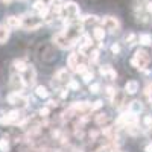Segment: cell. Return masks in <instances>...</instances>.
<instances>
[{
    "instance_id": "obj_1",
    "label": "cell",
    "mask_w": 152,
    "mask_h": 152,
    "mask_svg": "<svg viewBox=\"0 0 152 152\" xmlns=\"http://www.w3.org/2000/svg\"><path fill=\"white\" fill-rule=\"evenodd\" d=\"M149 62V53L146 50H137L135 52V56L131 59V64L135 67V69H145Z\"/></svg>"
},
{
    "instance_id": "obj_2",
    "label": "cell",
    "mask_w": 152,
    "mask_h": 152,
    "mask_svg": "<svg viewBox=\"0 0 152 152\" xmlns=\"http://www.w3.org/2000/svg\"><path fill=\"white\" fill-rule=\"evenodd\" d=\"M43 24V20L40 17H34V15H24L21 18V26L28 31H35Z\"/></svg>"
},
{
    "instance_id": "obj_3",
    "label": "cell",
    "mask_w": 152,
    "mask_h": 152,
    "mask_svg": "<svg viewBox=\"0 0 152 152\" xmlns=\"http://www.w3.org/2000/svg\"><path fill=\"white\" fill-rule=\"evenodd\" d=\"M8 102L11 105H14V107H18V108H26L28 104H29V99L21 96L18 91H14V93H11L8 96Z\"/></svg>"
},
{
    "instance_id": "obj_4",
    "label": "cell",
    "mask_w": 152,
    "mask_h": 152,
    "mask_svg": "<svg viewBox=\"0 0 152 152\" xmlns=\"http://www.w3.org/2000/svg\"><path fill=\"white\" fill-rule=\"evenodd\" d=\"M53 43H55L58 47H61V49H70V47L75 44L70 38L66 35V32H58V34H55V35H53Z\"/></svg>"
},
{
    "instance_id": "obj_5",
    "label": "cell",
    "mask_w": 152,
    "mask_h": 152,
    "mask_svg": "<svg viewBox=\"0 0 152 152\" xmlns=\"http://www.w3.org/2000/svg\"><path fill=\"white\" fill-rule=\"evenodd\" d=\"M62 11H64V14L70 18H75L79 15V6L76 5L75 2H67L64 3V8H62Z\"/></svg>"
},
{
    "instance_id": "obj_6",
    "label": "cell",
    "mask_w": 152,
    "mask_h": 152,
    "mask_svg": "<svg viewBox=\"0 0 152 152\" xmlns=\"http://www.w3.org/2000/svg\"><path fill=\"white\" fill-rule=\"evenodd\" d=\"M102 23H104V28L110 32H117L119 28H120L117 18H114V17H104Z\"/></svg>"
},
{
    "instance_id": "obj_7",
    "label": "cell",
    "mask_w": 152,
    "mask_h": 152,
    "mask_svg": "<svg viewBox=\"0 0 152 152\" xmlns=\"http://www.w3.org/2000/svg\"><path fill=\"white\" fill-rule=\"evenodd\" d=\"M23 82L24 85H32L35 82V78H37V73H35V69L32 66H28V69L23 72Z\"/></svg>"
},
{
    "instance_id": "obj_8",
    "label": "cell",
    "mask_w": 152,
    "mask_h": 152,
    "mask_svg": "<svg viewBox=\"0 0 152 152\" xmlns=\"http://www.w3.org/2000/svg\"><path fill=\"white\" fill-rule=\"evenodd\" d=\"M125 97H126V91H116L113 94L111 100H113V105L116 108H120L125 104Z\"/></svg>"
},
{
    "instance_id": "obj_9",
    "label": "cell",
    "mask_w": 152,
    "mask_h": 152,
    "mask_svg": "<svg viewBox=\"0 0 152 152\" xmlns=\"http://www.w3.org/2000/svg\"><path fill=\"white\" fill-rule=\"evenodd\" d=\"M72 108L76 111V113H88V111H93L91 108V104H88V102H75L72 105Z\"/></svg>"
},
{
    "instance_id": "obj_10",
    "label": "cell",
    "mask_w": 152,
    "mask_h": 152,
    "mask_svg": "<svg viewBox=\"0 0 152 152\" xmlns=\"http://www.w3.org/2000/svg\"><path fill=\"white\" fill-rule=\"evenodd\" d=\"M9 84H11V87L14 88L15 91H18L20 88L24 85V82H23V78H21L20 75H12V76H11V82H9Z\"/></svg>"
},
{
    "instance_id": "obj_11",
    "label": "cell",
    "mask_w": 152,
    "mask_h": 152,
    "mask_svg": "<svg viewBox=\"0 0 152 152\" xmlns=\"http://www.w3.org/2000/svg\"><path fill=\"white\" fill-rule=\"evenodd\" d=\"M6 26L9 29H17L21 26V18L20 17H15V15H11L6 18Z\"/></svg>"
},
{
    "instance_id": "obj_12",
    "label": "cell",
    "mask_w": 152,
    "mask_h": 152,
    "mask_svg": "<svg viewBox=\"0 0 152 152\" xmlns=\"http://www.w3.org/2000/svg\"><path fill=\"white\" fill-rule=\"evenodd\" d=\"M55 79L58 81V82H69L70 81V75H69V72L66 70V69H61V70H58L56 72V75H55Z\"/></svg>"
},
{
    "instance_id": "obj_13",
    "label": "cell",
    "mask_w": 152,
    "mask_h": 152,
    "mask_svg": "<svg viewBox=\"0 0 152 152\" xmlns=\"http://www.w3.org/2000/svg\"><path fill=\"white\" fill-rule=\"evenodd\" d=\"M100 75H102V76H107L108 79H116V76H117V73L114 72L113 67H110V66L100 67Z\"/></svg>"
},
{
    "instance_id": "obj_14",
    "label": "cell",
    "mask_w": 152,
    "mask_h": 152,
    "mask_svg": "<svg viewBox=\"0 0 152 152\" xmlns=\"http://www.w3.org/2000/svg\"><path fill=\"white\" fill-rule=\"evenodd\" d=\"M125 91L128 94H135L138 91V82L137 81H128L125 85Z\"/></svg>"
},
{
    "instance_id": "obj_15",
    "label": "cell",
    "mask_w": 152,
    "mask_h": 152,
    "mask_svg": "<svg viewBox=\"0 0 152 152\" xmlns=\"http://www.w3.org/2000/svg\"><path fill=\"white\" fill-rule=\"evenodd\" d=\"M8 38H9V28L6 24H0V44L6 43Z\"/></svg>"
},
{
    "instance_id": "obj_16",
    "label": "cell",
    "mask_w": 152,
    "mask_h": 152,
    "mask_svg": "<svg viewBox=\"0 0 152 152\" xmlns=\"http://www.w3.org/2000/svg\"><path fill=\"white\" fill-rule=\"evenodd\" d=\"M67 67L70 69V70H76V67H78V53H72V55H69V58H67Z\"/></svg>"
},
{
    "instance_id": "obj_17",
    "label": "cell",
    "mask_w": 152,
    "mask_h": 152,
    "mask_svg": "<svg viewBox=\"0 0 152 152\" xmlns=\"http://www.w3.org/2000/svg\"><path fill=\"white\" fill-rule=\"evenodd\" d=\"M142 110H143V107H142V104L138 102V100H134V102L129 104V111H131L132 114H140Z\"/></svg>"
},
{
    "instance_id": "obj_18",
    "label": "cell",
    "mask_w": 152,
    "mask_h": 152,
    "mask_svg": "<svg viewBox=\"0 0 152 152\" xmlns=\"http://www.w3.org/2000/svg\"><path fill=\"white\" fill-rule=\"evenodd\" d=\"M138 41H140V44H143V46H151L152 44V37L149 34H142L140 37H138Z\"/></svg>"
},
{
    "instance_id": "obj_19",
    "label": "cell",
    "mask_w": 152,
    "mask_h": 152,
    "mask_svg": "<svg viewBox=\"0 0 152 152\" xmlns=\"http://www.w3.org/2000/svg\"><path fill=\"white\" fill-rule=\"evenodd\" d=\"M93 35H94V38H96L97 41H104V38H105V31H104V28H94Z\"/></svg>"
},
{
    "instance_id": "obj_20",
    "label": "cell",
    "mask_w": 152,
    "mask_h": 152,
    "mask_svg": "<svg viewBox=\"0 0 152 152\" xmlns=\"http://www.w3.org/2000/svg\"><path fill=\"white\" fill-rule=\"evenodd\" d=\"M35 93H37V96H38V97H43V99H46V97L49 96L47 88H46V87H43V85H38V87L35 88Z\"/></svg>"
},
{
    "instance_id": "obj_21",
    "label": "cell",
    "mask_w": 152,
    "mask_h": 152,
    "mask_svg": "<svg viewBox=\"0 0 152 152\" xmlns=\"http://www.w3.org/2000/svg\"><path fill=\"white\" fill-rule=\"evenodd\" d=\"M104 135L108 137L110 140H113V138L116 137V128H113V126H105L104 128Z\"/></svg>"
},
{
    "instance_id": "obj_22",
    "label": "cell",
    "mask_w": 152,
    "mask_h": 152,
    "mask_svg": "<svg viewBox=\"0 0 152 152\" xmlns=\"http://www.w3.org/2000/svg\"><path fill=\"white\" fill-rule=\"evenodd\" d=\"M14 67H15V70H17V72H20V73H23L24 70L28 69L26 62H24V61H21V59H17V61H14Z\"/></svg>"
},
{
    "instance_id": "obj_23",
    "label": "cell",
    "mask_w": 152,
    "mask_h": 152,
    "mask_svg": "<svg viewBox=\"0 0 152 152\" xmlns=\"http://www.w3.org/2000/svg\"><path fill=\"white\" fill-rule=\"evenodd\" d=\"M108 120H110V117L107 116V114H99V116L96 117V123L100 125V126H102V125H107Z\"/></svg>"
},
{
    "instance_id": "obj_24",
    "label": "cell",
    "mask_w": 152,
    "mask_h": 152,
    "mask_svg": "<svg viewBox=\"0 0 152 152\" xmlns=\"http://www.w3.org/2000/svg\"><path fill=\"white\" fill-rule=\"evenodd\" d=\"M0 151L2 152H8L9 151V143H8V140H5V138L0 140Z\"/></svg>"
},
{
    "instance_id": "obj_25",
    "label": "cell",
    "mask_w": 152,
    "mask_h": 152,
    "mask_svg": "<svg viewBox=\"0 0 152 152\" xmlns=\"http://www.w3.org/2000/svg\"><path fill=\"white\" fill-rule=\"evenodd\" d=\"M75 72H76V73H85V72H87V64H85V62H79Z\"/></svg>"
},
{
    "instance_id": "obj_26",
    "label": "cell",
    "mask_w": 152,
    "mask_h": 152,
    "mask_svg": "<svg viewBox=\"0 0 152 152\" xmlns=\"http://www.w3.org/2000/svg\"><path fill=\"white\" fill-rule=\"evenodd\" d=\"M82 78H84V81L85 82H90L91 79H93V72H85V73H82Z\"/></svg>"
},
{
    "instance_id": "obj_27",
    "label": "cell",
    "mask_w": 152,
    "mask_h": 152,
    "mask_svg": "<svg viewBox=\"0 0 152 152\" xmlns=\"http://www.w3.org/2000/svg\"><path fill=\"white\" fill-rule=\"evenodd\" d=\"M69 88L70 90H79V84L76 81H69Z\"/></svg>"
},
{
    "instance_id": "obj_28",
    "label": "cell",
    "mask_w": 152,
    "mask_h": 152,
    "mask_svg": "<svg viewBox=\"0 0 152 152\" xmlns=\"http://www.w3.org/2000/svg\"><path fill=\"white\" fill-rule=\"evenodd\" d=\"M90 55H91V56H90V59H91L93 62H96V61H97V58H99V50H97V49H94Z\"/></svg>"
},
{
    "instance_id": "obj_29",
    "label": "cell",
    "mask_w": 152,
    "mask_h": 152,
    "mask_svg": "<svg viewBox=\"0 0 152 152\" xmlns=\"http://www.w3.org/2000/svg\"><path fill=\"white\" fill-rule=\"evenodd\" d=\"M99 90H100V84H93V85H90V91H91V93H99Z\"/></svg>"
},
{
    "instance_id": "obj_30",
    "label": "cell",
    "mask_w": 152,
    "mask_h": 152,
    "mask_svg": "<svg viewBox=\"0 0 152 152\" xmlns=\"http://www.w3.org/2000/svg\"><path fill=\"white\" fill-rule=\"evenodd\" d=\"M49 113H50L49 108H41V110H40V116H41V117H46V116H49Z\"/></svg>"
},
{
    "instance_id": "obj_31",
    "label": "cell",
    "mask_w": 152,
    "mask_h": 152,
    "mask_svg": "<svg viewBox=\"0 0 152 152\" xmlns=\"http://www.w3.org/2000/svg\"><path fill=\"white\" fill-rule=\"evenodd\" d=\"M100 107H102V100H96V102H94V105H91L93 111H94V110H99Z\"/></svg>"
},
{
    "instance_id": "obj_32",
    "label": "cell",
    "mask_w": 152,
    "mask_h": 152,
    "mask_svg": "<svg viewBox=\"0 0 152 152\" xmlns=\"http://www.w3.org/2000/svg\"><path fill=\"white\" fill-rule=\"evenodd\" d=\"M116 93V90H114L113 87H107V96H110V97H113V94Z\"/></svg>"
},
{
    "instance_id": "obj_33",
    "label": "cell",
    "mask_w": 152,
    "mask_h": 152,
    "mask_svg": "<svg viewBox=\"0 0 152 152\" xmlns=\"http://www.w3.org/2000/svg\"><path fill=\"white\" fill-rule=\"evenodd\" d=\"M111 50H113V53H119L120 52V46L119 44H113L111 46Z\"/></svg>"
},
{
    "instance_id": "obj_34",
    "label": "cell",
    "mask_w": 152,
    "mask_h": 152,
    "mask_svg": "<svg viewBox=\"0 0 152 152\" xmlns=\"http://www.w3.org/2000/svg\"><path fill=\"white\" fill-rule=\"evenodd\" d=\"M145 93H146V94L152 99V84H149V85L146 87V91H145Z\"/></svg>"
},
{
    "instance_id": "obj_35",
    "label": "cell",
    "mask_w": 152,
    "mask_h": 152,
    "mask_svg": "<svg viewBox=\"0 0 152 152\" xmlns=\"http://www.w3.org/2000/svg\"><path fill=\"white\" fill-rule=\"evenodd\" d=\"M134 38H135V37H134V34H129L128 37H126V41H132Z\"/></svg>"
},
{
    "instance_id": "obj_36",
    "label": "cell",
    "mask_w": 152,
    "mask_h": 152,
    "mask_svg": "<svg viewBox=\"0 0 152 152\" xmlns=\"http://www.w3.org/2000/svg\"><path fill=\"white\" fill-rule=\"evenodd\" d=\"M145 123L146 125H152V117H146L145 119Z\"/></svg>"
},
{
    "instance_id": "obj_37",
    "label": "cell",
    "mask_w": 152,
    "mask_h": 152,
    "mask_svg": "<svg viewBox=\"0 0 152 152\" xmlns=\"http://www.w3.org/2000/svg\"><path fill=\"white\" fill-rule=\"evenodd\" d=\"M145 151H146V152H152V145L146 146V148H145Z\"/></svg>"
},
{
    "instance_id": "obj_38",
    "label": "cell",
    "mask_w": 152,
    "mask_h": 152,
    "mask_svg": "<svg viewBox=\"0 0 152 152\" xmlns=\"http://www.w3.org/2000/svg\"><path fill=\"white\" fill-rule=\"evenodd\" d=\"M148 11H149V12H152V2H149V3H148Z\"/></svg>"
},
{
    "instance_id": "obj_39",
    "label": "cell",
    "mask_w": 152,
    "mask_h": 152,
    "mask_svg": "<svg viewBox=\"0 0 152 152\" xmlns=\"http://www.w3.org/2000/svg\"><path fill=\"white\" fill-rule=\"evenodd\" d=\"M3 2H9V0H3Z\"/></svg>"
},
{
    "instance_id": "obj_40",
    "label": "cell",
    "mask_w": 152,
    "mask_h": 152,
    "mask_svg": "<svg viewBox=\"0 0 152 152\" xmlns=\"http://www.w3.org/2000/svg\"><path fill=\"white\" fill-rule=\"evenodd\" d=\"M151 126H152V125H151Z\"/></svg>"
}]
</instances>
